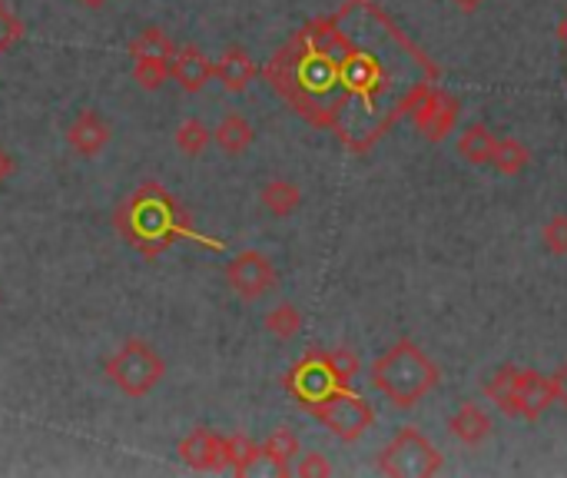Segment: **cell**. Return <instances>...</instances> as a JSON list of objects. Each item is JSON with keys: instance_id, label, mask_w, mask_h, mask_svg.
I'll list each match as a JSON object with an SVG mask.
<instances>
[{"instance_id": "6da1fadb", "label": "cell", "mask_w": 567, "mask_h": 478, "mask_svg": "<svg viewBox=\"0 0 567 478\" xmlns=\"http://www.w3.org/2000/svg\"><path fill=\"white\" fill-rule=\"evenodd\" d=\"M116 223H120L126 243L133 250H140L143 256H156V253L169 250L176 243V236H183L189 230L186 213L159 183L140 186L116 213Z\"/></svg>"}, {"instance_id": "7a4b0ae2", "label": "cell", "mask_w": 567, "mask_h": 478, "mask_svg": "<svg viewBox=\"0 0 567 478\" xmlns=\"http://www.w3.org/2000/svg\"><path fill=\"white\" fill-rule=\"evenodd\" d=\"M442 383L439 366L419 349L415 343L402 339L395 343L385 356L372 363V386L395 406V409H412L419 406L435 386Z\"/></svg>"}, {"instance_id": "3957f363", "label": "cell", "mask_w": 567, "mask_h": 478, "mask_svg": "<svg viewBox=\"0 0 567 478\" xmlns=\"http://www.w3.org/2000/svg\"><path fill=\"white\" fill-rule=\"evenodd\" d=\"M103 373H106V379H110L123 396L143 399V396H150V393L163 383L166 363H163V356H159L150 343L130 339V343H123V346L106 359Z\"/></svg>"}, {"instance_id": "277c9868", "label": "cell", "mask_w": 567, "mask_h": 478, "mask_svg": "<svg viewBox=\"0 0 567 478\" xmlns=\"http://www.w3.org/2000/svg\"><path fill=\"white\" fill-rule=\"evenodd\" d=\"M306 409L342 443H359L372 429V423H375L372 406L362 396L349 393V389H332L322 399L309 403Z\"/></svg>"}, {"instance_id": "5b68a950", "label": "cell", "mask_w": 567, "mask_h": 478, "mask_svg": "<svg viewBox=\"0 0 567 478\" xmlns=\"http://www.w3.org/2000/svg\"><path fill=\"white\" fill-rule=\"evenodd\" d=\"M442 466L439 449L412 426L402 429L379 456V472L392 478H432L442 472Z\"/></svg>"}, {"instance_id": "8992f818", "label": "cell", "mask_w": 567, "mask_h": 478, "mask_svg": "<svg viewBox=\"0 0 567 478\" xmlns=\"http://www.w3.org/2000/svg\"><path fill=\"white\" fill-rule=\"evenodd\" d=\"M226 283H229V289H233L239 299L252 303V299H259V296H266V293L276 289L279 273H276L272 260H266L262 253L243 250V253H236V256L229 260V266H226Z\"/></svg>"}, {"instance_id": "52a82bcc", "label": "cell", "mask_w": 567, "mask_h": 478, "mask_svg": "<svg viewBox=\"0 0 567 478\" xmlns=\"http://www.w3.org/2000/svg\"><path fill=\"white\" fill-rule=\"evenodd\" d=\"M551 406H555L551 376H542L538 369H525V366H522L518 383H515V396H512V413H508V419L538 423Z\"/></svg>"}, {"instance_id": "ba28073f", "label": "cell", "mask_w": 567, "mask_h": 478, "mask_svg": "<svg viewBox=\"0 0 567 478\" xmlns=\"http://www.w3.org/2000/svg\"><path fill=\"white\" fill-rule=\"evenodd\" d=\"M286 386H289V393H292L302 406H309V403L322 399V396H326V393H332V389H346V386H339V383H336V376L329 373V366H326L322 353H309V356H306V359L289 373Z\"/></svg>"}, {"instance_id": "9c48e42d", "label": "cell", "mask_w": 567, "mask_h": 478, "mask_svg": "<svg viewBox=\"0 0 567 478\" xmlns=\"http://www.w3.org/2000/svg\"><path fill=\"white\" fill-rule=\"evenodd\" d=\"M455 123H458V100L449 96V93H442V90L429 93V96L415 106V126H419V133H422L425 140H432V143H442L445 136H452Z\"/></svg>"}, {"instance_id": "30bf717a", "label": "cell", "mask_w": 567, "mask_h": 478, "mask_svg": "<svg viewBox=\"0 0 567 478\" xmlns=\"http://www.w3.org/2000/svg\"><path fill=\"white\" fill-rule=\"evenodd\" d=\"M169 77H173L186 93H199V90L213 80V63H209V57H206L199 47L186 43V47H179V50L173 53V60H169Z\"/></svg>"}, {"instance_id": "8fae6325", "label": "cell", "mask_w": 567, "mask_h": 478, "mask_svg": "<svg viewBox=\"0 0 567 478\" xmlns=\"http://www.w3.org/2000/svg\"><path fill=\"white\" fill-rule=\"evenodd\" d=\"M66 143L80 156H96L110 143V123L96 110H80L66 130Z\"/></svg>"}, {"instance_id": "7c38bea8", "label": "cell", "mask_w": 567, "mask_h": 478, "mask_svg": "<svg viewBox=\"0 0 567 478\" xmlns=\"http://www.w3.org/2000/svg\"><path fill=\"white\" fill-rule=\"evenodd\" d=\"M179 459L196 472H216L223 466V436L213 429H193L179 443Z\"/></svg>"}, {"instance_id": "4fadbf2b", "label": "cell", "mask_w": 567, "mask_h": 478, "mask_svg": "<svg viewBox=\"0 0 567 478\" xmlns=\"http://www.w3.org/2000/svg\"><path fill=\"white\" fill-rule=\"evenodd\" d=\"M256 63H252V57L243 50V47H229L216 63H213V77L229 90V93H239V90H246L252 80H256Z\"/></svg>"}, {"instance_id": "5bb4252c", "label": "cell", "mask_w": 567, "mask_h": 478, "mask_svg": "<svg viewBox=\"0 0 567 478\" xmlns=\"http://www.w3.org/2000/svg\"><path fill=\"white\" fill-rule=\"evenodd\" d=\"M449 429H452V436H455L462 446H482V443L492 436V419L485 416L482 406L465 403V406L449 419Z\"/></svg>"}, {"instance_id": "9a60e30c", "label": "cell", "mask_w": 567, "mask_h": 478, "mask_svg": "<svg viewBox=\"0 0 567 478\" xmlns=\"http://www.w3.org/2000/svg\"><path fill=\"white\" fill-rule=\"evenodd\" d=\"M213 140H216V146H219L223 153L239 156V153H246V150L252 146L256 130H252V123H249L243 113H226V116L219 120V126L213 130Z\"/></svg>"}, {"instance_id": "2e32d148", "label": "cell", "mask_w": 567, "mask_h": 478, "mask_svg": "<svg viewBox=\"0 0 567 478\" xmlns=\"http://www.w3.org/2000/svg\"><path fill=\"white\" fill-rule=\"evenodd\" d=\"M495 140L498 133H492V126L485 123H468L462 133H458V156L472 166H488L492 160V150H495Z\"/></svg>"}, {"instance_id": "e0dca14e", "label": "cell", "mask_w": 567, "mask_h": 478, "mask_svg": "<svg viewBox=\"0 0 567 478\" xmlns=\"http://www.w3.org/2000/svg\"><path fill=\"white\" fill-rule=\"evenodd\" d=\"M259 203H262L276 220H286V216H292V213L302 206V190H299L292 180H269V183H262V190H259Z\"/></svg>"}, {"instance_id": "ac0fdd59", "label": "cell", "mask_w": 567, "mask_h": 478, "mask_svg": "<svg viewBox=\"0 0 567 478\" xmlns=\"http://www.w3.org/2000/svg\"><path fill=\"white\" fill-rule=\"evenodd\" d=\"M528 163H532V150L522 140H515V136H498L495 140L488 166H495L502 176H518V173L528 170Z\"/></svg>"}, {"instance_id": "d6986e66", "label": "cell", "mask_w": 567, "mask_h": 478, "mask_svg": "<svg viewBox=\"0 0 567 478\" xmlns=\"http://www.w3.org/2000/svg\"><path fill=\"white\" fill-rule=\"evenodd\" d=\"M262 452H266V459L272 462L276 476H292V459L299 456V439H296L292 429L282 426V429H276V433L266 439Z\"/></svg>"}, {"instance_id": "ffe728a7", "label": "cell", "mask_w": 567, "mask_h": 478, "mask_svg": "<svg viewBox=\"0 0 567 478\" xmlns=\"http://www.w3.org/2000/svg\"><path fill=\"white\" fill-rule=\"evenodd\" d=\"M262 446L249 443L246 436H223V466H229L236 476H249Z\"/></svg>"}, {"instance_id": "44dd1931", "label": "cell", "mask_w": 567, "mask_h": 478, "mask_svg": "<svg viewBox=\"0 0 567 478\" xmlns=\"http://www.w3.org/2000/svg\"><path fill=\"white\" fill-rule=\"evenodd\" d=\"M130 53H133V60H163V63H169L173 53H176V47H173V40L159 27H146L130 43Z\"/></svg>"}, {"instance_id": "7402d4cb", "label": "cell", "mask_w": 567, "mask_h": 478, "mask_svg": "<svg viewBox=\"0 0 567 478\" xmlns=\"http://www.w3.org/2000/svg\"><path fill=\"white\" fill-rule=\"evenodd\" d=\"M518 373H522V366H498L492 376H488V383H485V396L495 403V409L498 413H512V396H515V383H518Z\"/></svg>"}, {"instance_id": "603a6c76", "label": "cell", "mask_w": 567, "mask_h": 478, "mask_svg": "<svg viewBox=\"0 0 567 478\" xmlns=\"http://www.w3.org/2000/svg\"><path fill=\"white\" fill-rule=\"evenodd\" d=\"M266 329H269L276 339H292V336H299V329H302V313H299L292 303H279L272 313H266Z\"/></svg>"}, {"instance_id": "cb8c5ba5", "label": "cell", "mask_w": 567, "mask_h": 478, "mask_svg": "<svg viewBox=\"0 0 567 478\" xmlns=\"http://www.w3.org/2000/svg\"><path fill=\"white\" fill-rule=\"evenodd\" d=\"M322 359H326V366H329V373L336 376V383L339 386H352V379L359 376V356L352 353V349H346V346H339V349H326L322 353Z\"/></svg>"}, {"instance_id": "d4e9b609", "label": "cell", "mask_w": 567, "mask_h": 478, "mask_svg": "<svg viewBox=\"0 0 567 478\" xmlns=\"http://www.w3.org/2000/svg\"><path fill=\"white\" fill-rule=\"evenodd\" d=\"M209 140H213V133H209L199 120H186V123H179V130H176V146H179L186 156H199V153L206 150Z\"/></svg>"}, {"instance_id": "484cf974", "label": "cell", "mask_w": 567, "mask_h": 478, "mask_svg": "<svg viewBox=\"0 0 567 478\" xmlns=\"http://www.w3.org/2000/svg\"><path fill=\"white\" fill-rule=\"evenodd\" d=\"M169 77V63L163 60H133V80L143 90H159Z\"/></svg>"}, {"instance_id": "4316f807", "label": "cell", "mask_w": 567, "mask_h": 478, "mask_svg": "<svg viewBox=\"0 0 567 478\" xmlns=\"http://www.w3.org/2000/svg\"><path fill=\"white\" fill-rule=\"evenodd\" d=\"M542 243L551 256H567V213H555L545 230H542Z\"/></svg>"}, {"instance_id": "83f0119b", "label": "cell", "mask_w": 567, "mask_h": 478, "mask_svg": "<svg viewBox=\"0 0 567 478\" xmlns=\"http://www.w3.org/2000/svg\"><path fill=\"white\" fill-rule=\"evenodd\" d=\"M296 476L299 478H329L332 476V466L322 452H306L299 456V466H296Z\"/></svg>"}, {"instance_id": "f1b7e54d", "label": "cell", "mask_w": 567, "mask_h": 478, "mask_svg": "<svg viewBox=\"0 0 567 478\" xmlns=\"http://www.w3.org/2000/svg\"><path fill=\"white\" fill-rule=\"evenodd\" d=\"M17 33H20V23L10 17V10H7L3 0H0V50H7V47L17 40Z\"/></svg>"}, {"instance_id": "f546056e", "label": "cell", "mask_w": 567, "mask_h": 478, "mask_svg": "<svg viewBox=\"0 0 567 478\" xmlns=\"http://www.w3.org/2000/svg\"><path fill=\"white\" fill-rule=\"evenodd\" d=\"M551 386H555V403H561V406L567 409V363L555 369V376H551Z\"/></svg>"}, {"instance_id": "4dcf8cb0", "label": "cell", "mask_w": 567, "mask_h": 478, "mask_svg": "<svg viewBox=\"0 0 567 478\" xmlns=\"http://www.w3.org/2000/svg\"><path fill=\"white\" fill-rule=\"evenodd\" d=\"M10 173H13V160H10V153H7V150L0 146V183H3V180H7Z\"/></svg>"}, {"instance_id": "1f68e13d", "label": "cell", "mask_w": 567, "mask_h": 478, "mask_svg": "<svg viewBox=\"0 0 567 478\" xmlns=\"http://www.w3.org/2000/svg\"><path fill=\"white\" fill-rule=\"evenodd\" d=\"M452 3H455V10H462V13H475V10H482L485 0H452Z\"/></svg>"}, {"instance_id": "d6a6232c", "label": "cell", "mask_w": 567, "mask_h": 478, "mask_svg": "<svg viewBox=\"0 0 567 478\" xmlns=\"http://www.w3.org/2000/svg\"><path fill=\"white\" fill-rule=\"evenodd\" d=\"M76 3H83L86 10H100V7H103L106 0H76Z\"/></svg>"}]
</instances>
